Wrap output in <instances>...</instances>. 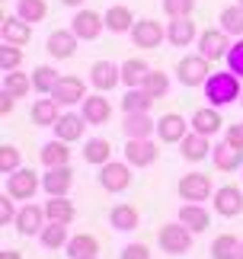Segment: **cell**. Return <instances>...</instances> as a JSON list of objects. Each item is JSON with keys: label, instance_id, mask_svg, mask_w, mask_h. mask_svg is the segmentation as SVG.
<instances>
[{"label": "cell", "instance_id": "ffe728a7", "mask_svg": "<svg viewBox=\"0 0 243 259\" xmlns=\"http://www.w3.org/2000/svg\"><path fill=\"white\" fill-rule=\"evenodd\" d=\"M87 118L84 115H80V112H70V109H67V112H61V118H58V122H55V128H52V132H55V138H58V141H67V144H74V141H80V138H84V132H87Z\"/></svg>", "mask_w": 243, "mask_h": 259}, {"label": "cell", "instance_id": "7c38bea8", "mask_svg": "<svg viewBox=\"0 0 243 259\" xmlns=\"http://www.w3.org/2000/svg\"><path fill=\"white\" fill-rule=\"evenodd\" d=\"M211 208L221 218H240L243 214V192L237 186H218L211 195Z\"/></svg>", "mask_w": 243, "mask_h": 259}, {"label": "cell", "instance_id": "d590c367", "mask_svg": "<svg viewBox=\"0 0 243 259\" xmlns=\"http://www.w3.org/2000/svg\"><path fill=\"white\" fill-rule=\"evenodd\" d=\"M147 74H150V64L144 58H128V61H122V83H125V90L141 87Z\"/></svg>", "mask_w": 243, "mask_h": 259}, {"label": "cell", "instance_id": "ba28073f", "mask_svg": "<svg viewBox=\"0 0 243 259\" xmlns=\"http://www.w3.org/2000/svg\"><path fill=\"white\" fill-rule=\"evenodd\" d=\"M131 45L135 48H147V52H154V48H160V42H167V26H160L157 19H138L135 29H131Z\"/></svg>", "mask_w": 243, "mask_h": 259}, {"label": "cell", "instance_id": "f907efd6", "mask_svg": "<svg viewBox=\"0 0 243 259\" xmlns=\"http://www.w3.org/2000/svg\"><path fill=\"white\" fill-rule=\"evenodd\" d=\"M13 106H16V96H10L7 93V90H0V115H10V112H13Z\"/></svg>", "mask_w": 243, "mask_h": 259}, {"label": "cell", "instance_id": "8d00e7d4", "mask_svg": "<svg viewBox=\"0 0 243 259\" xmlns=\"http://www.w3.org/2000/svg\"><path fill=\"white\" fill-rule=\"evenodd\" d=\"M218 26L224 29L230 38H243V7L240 4L224 7V10H221V16H218Z\"/></svg>", "mask_w": 243, "mask_h": 259}, {"label": "cell", "instance_id": "7a4b0ae2", "mask_svg": "<svg viewBox=\"0 0 243 259\" xmlns=\"http://www.w3.org/2000/svg\"><path fill=\"white\" fill-rule=\"evenodd\" d=\"M192 240H195V234H192L182 221H170V224H164L157 231V243H160V250L167 256H186L192 250Z\"/></svg>", "mask_w": 243, "mask_h": 259}, {"label": "cell", "instance_id": "3957f363", "mask_svg": "<svg viewBox=\"0 0 243 259\" xmlns=\"http://www.w3.org/2000/svg\"><path fill=\"white\" fill-rule=\"evenodd\" d=\"M211 77V61L205 55H186V58H179V64H176V80L186 87V90H195V87H205V80Z\"/></svg>", "mask_w": 243, "mask_h": 259}, {"label": "cell", "instance_id": "db71d44e", "mask_svg": "<svg viewBox=\"0 0 243 259\" xmlns=\"http://www.w3.org/2000/svg\"><path fill=\"white\" fill-rule=\"evenodd\" d=\"M237 259H243V240H240V256H237Z\"/></svg>", "mask_w": 243, "mask_h": 259}, {"label": "cell", "instance_id": "74e56055", "mask_svg": "<svg viewBox=\"0 0 243 259\" xmlns=\"http://www.w3.org/2000/svg\"><path fill=\"white\" fill-rule=\"evenodd\" d=\"M58 71L52 64H38V67H32V90L38 96H52V90L58 87Z\"/></svg>", "mask_w": 243, "mask_h": 259}, {"label": "cell", "instance_id": "ac0fdd59", "mask_svg": "<svg viewBox=\"0 0 243 259\" xmlns=\"http://www.w3.org/2000/svg\"><path fill=\"white\" fill-rule=\"evenodd\" d=\"M52 96H55V99H58V103L64 106V109H70V106H80V103H84V99H87L90 93H87V87H84V80H80V77L64 74V77L58 80V87L52 90Z\"/></svg>", "mask_w": 243, "mask_h": 259}, {"label": "cell", "instance_id": "603a6c76", "mask_svg": "<svg viewBox=\"0 0 243 259\" xmlns=\"http://www.w3.org/2000/svg\"><path fill=\"white\" fill-rule=\"evenodd\" d=\"M176 221H182L192 234H205L208 224H211V214H208V208L198 205V202H182L179 211H176Z\"/></svg>", "mask_w": 243, "mask_h": 259}, {"label": "cell", "instance_id": "5bb4252c", "mask_svg": "<svg viewBox=\"0 0 243 259\" xmlns=\"http://www.w3.org/2000/svg\"><path fill=\"white\" fill-rule=\"evenodd\" d=\"M77 45H80V38L74 35V29H55L52 35H48V42H45V52L55 58V61H67V58H74L77 55Z\"/></svg>", "mask_w": 243, "mask_h": 259}, {"label": "cell", "instance_id": "5b68a950", "mask_svg": "<svg viewBox=\"0 0 243 259\" xmlns=\"http://www.w3.org/2000/svg\"><path fill=\"white\" fill-rule=\"evenodd\" d=\"M176 192H179V198L182 202H208L211 195H215V186H211V176L208 173H186L176 183Z\"/></svg>", "mask_w": 243, "mask_h": 259}, {"label": "cell", "instance_id": "ab89813d", "mask_svg": "<svg viewBox=\"0 0 243 259\" xmlns=\"http://www.w3.org/2000/svg\"><path fill=\"white\" fill-rule=\"evenodd\" d=\"M0 90H7L10 96H16V99H23L32 93V74H23V71H10L4 74V87Z\"/></svg>", "mask_w": 243, "mask_h": 259}, {"label": "cell", "instance_id": "9f6ffc18", "mask_svg": "<svg viewBox=\"0 0 243 259\" xmlns=\"http://www.w3.org/2000/svg\"><path fill=\"white\" fill-rule=\"evenodd\" d=\"M240 106H243V93H240Z\"/></svg>", "mask_w": 243, "mask_h": 259}, {"label": "cell", "instance_id": "2e32d148", "mask_svg": "<svg viewBox=\"0 0 243 259\" xmlns=\"http://www.w3.org/2000/svg\"><path fill=\"white\" fill-rule=\"evenodd\" d=\"M198 26L192 23V16H179V19H170L167 23V42L173 48H189L198 42Z\"/></svg>", "mask_w": 243, "mask_h": 259}, {"label": "cell", "instance_id": "4dcf8cb0", "mask_svg": "<svg viewBox=\"0 0 243 259\" xmlns=\"http://www.w3.org/2000/svg\"><path fill=\"white\" fill-rule=\"evenodd\" d=\"M45 218H48V221H58V224H74L77 208H74V202H70L67 195H48Z\"/></svg>", "mask_w": 243, "mask_h": 259}, {"label": "cell", "instance_id": "6da1fadb", "mask_svg": "<svg viewBox=\"0 0 243 259\" xmlns=\"http://www.w3.org/2000/svg\"><path fill=\"white\" fill-rule=\"evenodd\" d=\"M208 106L215 109H224L230 103H240V93H243V80L234 74V71H211V77L201 87Z\"/></svg>", "mask_w": 243, "mask_h": 259}, {"label": "cell", "instance_id": "f546056e", "mask_svg": "<svg viewBox=\"0 0 243 259\" xmlns=\"http://www.w3.org/2000/svg\"><path fill=\"white\" fill-rule=\"evenodd\" d=\"M38 160H42L45 170H52V166H70V144L52 138L48 144H42V151H38Z\"/></svg>", "mask_w": 243, "mask_h": 259}, {"label": "cell", "instance_id": "b9f144b4", "mask_svg": "<svg viewBox=\"0 0 243 259\" xmlns=\"http://www.w3.org/2000/svg\"><path fill=\"white\" fill-rule=\"evenodd\" d=\"M141 87H144L154 99H164V96L170 93V74L157 71V67H150V74L144 77V83H141Z\"/></svg>", "mask_w": 243, "mask_h": 259}, {"label": "cell", "instance_id": "4fadbf2b", "mask_svg": "<svg viewBox=\"0 0 243 259\" xmlns=\"http://www.w3.org/2000/svg\"><path fill=\"white\" fill-rule=\"evenodd\" d=\"M160 157V147L154 138H135V141H125V160L135 166V170H144Z\"/></svg>", "mask_w": 243, "mask_h": 259}, {"label": "cell", "instance_id": "11a10c76", "mask_svg": "<svg viewBox=\"0 0 243 259\" xmlns=\"http://www.w3.org/2000/svg\"><path fill=\"white\" fill-rule=\"evenodd\" d=\"M87 259H99V256H87Z\"/></svg>", "mask_w": 243, "mask_h": 259}, {"label": "cell", "instance_id": "cb8c5ba5", "mask_svg": "<svg viewBox=\"0 0 243 259\" xmlns=\"http://www.w3.org/2000/svg\"><path fill=\"white\" fill-rule=\"evenodd\" d=\"M211 163L221 173H237L243 166V151L230 147L227 141H215V147H211Z\"/></svg>", "mask_w": 243, "mask_h": 259}, {"label": "cell", "instance_id": "f6af8a7d", "mask_svg": "<svg viewBox=\"0 0 243 259\" xmlns=\"http://www.w3.org/2000/svg\"><path fill=\"white\" fill-rule=\"evenodd\" d=\"M160 10H164L167 19L192 16V10H195V0H160Z\"/></svg>", "mask_w": 243, "mask_h": 259}, {"label": "cell", "instance_id": "f1b7e54d", "mask_svg": "<svg viewBox=\"0 0 243 259\" xmlns=\"http://www.w3.org/2000/svg\"><path fill=\"white\" fill-rule=\"evenodd\" d=\"M70 186H74V170L70 166H52L42 176V189L48 195H67Z\"/></svg>", "mask_w": 243, "mask_h": 259}, {"label": "cell", "instance_id": "4316f807", "mask_svg": "<svg viewBox=\"0 0 243 259\" xmlns=\"http://www.w3.org/2000/svg\"><path fill=\"white\" fill-rule=\"evenodd\" d=\"M122 132H125V141H135V138H154L157 135V122L150 118V112H135V115H125Z\"/></svg>", "mask_w": 243, "mask_h": 259}, {"label": "cell", "instance_id": "83f0119b", "mask_svg": "<svg viewBox=\"0 0 243 259\" xmlns=\"http://www.w3.org/2000/svg\"><path fill=\"white\" fill-rule=\"evenodd\" d=\"M103 19H106V29H109L112 35H125V32H131V29H135V23H138L135 13H131L125 4H112V7L103 13Z\"/></svg>", "mask_w": 243, "mask_h": 259}, {"label": "cell", "instance_id": "ee69618b", "mask_svg": "<svg viewBox=\"0 0 243 259\" xmlns=\"http://www.w3.org/2000/svg\"><path fill=\"white\" fill-rule=\"evenodd\" d=\"M23 64V48L19 45H0V74H10V71H19Z\"/></svg>", "mask_w": 243, "mask_h": 259}, {"label": "cell", "instance_id": "d6a6232c", "mask_svg": "<svg viewBox=\"0 0 243 259\" xmlns=\"http://www.w3.org/2000/svg\"><path fill=\"white\" fill-rule=\"evenodd\" d=\"M67 259H87V256H96L99 253V240L93 234H70V240L64 246Z\"/></svg>", "mask_w": 243, "mask_h": 259}, {"label": "cell", "instance_id": "d4e9b609", "mask_svg": "<svg viewBox=\"0 0 243 259\" xmlns=\"http://www.w3.org/2000/svg\"><path fill=\"white\" fill-rule=\"evenodd\" d=\"M211 147H215V144H211V138L198 135V132H189L179 141V154H182V160L198 163V160H205V157H211Z\"/></svg>", "mask_w": 243, "mask_h": 259}, {"label": "cell", "instance_id": "52a82bcc", "mask_svg": "<svg viewBox=\"0 0 243 259\" xmlns=\"http://www.w3.org/2000/svg\"><path fill=\"white\" fill-rule=\"evenodd\" d=\"M70 29H74V35L80 42H96V38L103 35V29H106V19H103V13H96V10L80 7L77 13L70 16Z\"/></svg>", "mask_w": 243, "mask_h": 259}, {"label": "cell", "instance_id": "f5cc1de1", "mask_svg": "<svg viewBox=\"0 0 243 259\" xmlns=\"http://www.w3.org/2000/svg\"><path fill=\"white\" fill-rule=\"evenodd\" d=\"M61 4H64V7H70V10H80V7L87 4V0H61Z\"/></svg>", "mask_w": 243, "mask_h": 259}, {"label": "cell", "instance_id": "484cf974", "mask_svg": "<svg viewBox=\"0 0 243 259\" xmlns=\"http://www.w3.org/2000/svg\"><path fill=\"white\" fill-rule=\"evenodd\" d=\"M109 224H112V231L128 234V231H135V227L141 224V214H138V208H135V205H128V202H115L112 208H109Z\"/></svg>", "mask_w": 243, "mask_h": 259}, {"label": "cell", "instance_id": "277c9868", "mask_svg": "<svg viewBox=\"0 0 243 259\" xmlns=\"http://www.w3.org/2000/svg\"><path fill=\"white\" fill-rule=\"evenodd\" d=\"M131 166L128 160H109L99 166V186L106 189L109 195H118V192H125V189L131 186Z\"/></svg>", "mask_w": 243, "mask_h": 259}, {"label": "cell", "instance_id": "7dc6e473", "mask_svg": "<svg viewBox=\"0 0 243 259\" xmlns=\"http://www.w3.org/2000/svg\"><path fill=\"white\" fill-rule=\"evenodd\" d=\"M16 211H19V208H16V198L4 192V195H0V227L13 224L16 221Z\"/></svg>", "mask_w": 243, "mask_h": 259}, {"label": "cell", "instance_id": "c3c4849f", "mask_svg": "<svg viewBox=\"0 0 243 259\" xmlns=\"http://www.w3.org/2000/svg\"><path fill=\"white\" fill-rule=\"evenodd\" d=\"M118 259H150V250L144 243H128V246H122Z\"/></svg>", "mask_w": 243, "mask_h": 259}, {"label": "cell", "instance_id": "8fae6325", "mask_svg": "<svg viewBox=\"0 0 243 259\" xmlns=\"http://www.w3.org/2000/svg\"><path fill=\"white\" fill-rule=\"evenodd\" d=\"M122 83V64L115 61H93L90 64V87L96 90V93H109V90H115Z\"/></svg>", "mask_w": 243, "mask_h": 259}, {"label": "cell", "instance_id": "8992f818", "mask_svg": "<svg viewBox=\"0 0 243 259\" xmlns=\"http://www.w3.org/2000/svg\"><path fill=\"white\" fill-rule=\"evenodd\" d=\"M38 189H42V176L26 170V166H19L16 173L7 176V195H13L16 202H32Z\"/></svg>", "mask_w": 243, "mask_h": 259}, {"label": "cell", "instance_id": "681fc988", "mask_svg": "<svg viewBox=\"0 0 243 259\" xmlns=\"http://www.w3.org/2000/svg\"><path fill=\"white\" fill-rule=\"evenodd\" d=\"M224 141H227L230 147H237V151H243V122H240V125H227Z\"/></svg>", "mask_w": 243, "mask_h": 259}, {"label": "cell", "instance_id": "e0dca14e", "mask_svg": "<svg viewBox=\"0 0 243 259\" xmlns=\"http://www.w3.org/2000/svg\"><path fill=\"white\" fill-rule=\"evenodd\" d=\"M189 132H192V125L179 112H167V115L157 118V138H160V144H179Z\"/></svg>", "mask_w": 243, "mask_h": 259}, {"label": "cell", "instance_id": "d6986e66", "mask_svg": "<svg viewBox=\"0 0 243 259\" xmlns=\"http://www.w3.org/2000/svg\"><path fill=\"white\" fill-rule=\"evenodd\" d=\"M29 38H32V23H26L23 16H4L0 19V42L7 45H29Z\"/></svg>", "mask_w": 243, "mask_h": 259}, {"label": "cell", "instance_id": "7402d4cb", "mask_svg": "<svg viewBox=\"0 0 243 259\" xmlns=\"http://www.w3.org/2000/svg\"><path fill=\"white\" fill-rule=\"evenodd\" d=\"M35 128H55V122L61 118V103L55 96H38L32 99V112H29Z\"/></svg>", "mask_w": 243, "mask_h": 259}, {"label": "cell", "instance_id": "44dd1931", "mask_svg": "<svg viewBox=\"0 0 243 259\" xmlns=\"http://www.w3.org/2000/svg\"><path fill=\"white\" fill-rule=\"evenodd\" d=\"M189 125H192V132H198L205 138H215L221 128H224V118H221V109L201 106V109H195V112L189 115Z\"/></svg>", "mask_w": 243, "mask_h": 259}, {"label": "cell", "instance_id": "1f68e13d", "mask_svg": "<svg viewBox=\"0 0 243 259\" xmlns=\"http://www.w3.org/2000/svg\"><path fill=\"white\" fill-rule=\"evenodd\" d=\"M70 224H58V221H48L45 227H42V234H38V243L45 246V250H64L67 246V240H70V231H67Z\"/></svg>", "mask_w": 243, "mask_h": 259}, {"label": "cell", "instance_id": "9a60e30c", "mask_svg": "<svg viewBox=\"0 0 243 259\" xmlns=\"http://www.w3.org/2000/svg\"><path fill=\"white\" fill-rule=\"evenodd\" d=\"M80 115L87 118L90 128H99L112 118V103L106 99V93H90L84 103H80Z\"/></svg>", "mask_w": 243, "mask_h": 259}, {"label": "cell", "instance_id": "9c48e42d", "mask_svg": "<svg viewBox=\"0 0 243 259\" xmlns=\"http://www.w3.org/2000/svg\"><path fill=\"white\" fill-rule=\"evenodd\" d=\"M45 224H48V218H45V205H35V202L19 205L16 221H13V227H16V234H19V237H38Z\"/></svg>", "mask_w": 243, "mask_h": 259}, {"label": "cell", "instance_id": "bcb514c9", "mask_svg": "<svg viewBox=\"0 0 243 259\" xmlns=\"http://www.w3.org/2000/svg\"><path fill=\"white\" fill-rule=\"evenodd\" d=\"M227 71H234L240 80H243V38H237L234 45H230V52H227Z\"/></svg>", "mask_w": 243, "mask_h": 259}, {"label": "cell", "instance_id": "30bf717a", "mask_svg": "<svg viewBox=\"0 0 243 259\" xmlns=\"http://www.w3.org/2000/svg\"><path fill=\"white\" fill-rule=\"evenodd\" d=\"M195 45H198V55H205L208 61H224L234 42H230V35L218 26V29H205V32L198 35Z\"/></svg>", "mask_w": 243, "mask_h": 259}, {"label": "cell", "instance_id": "7bdbcfd3", "mask_svg": "<svg viewBox=\"0 0 243 259\" xmlns=\"http://www.w3.org/2000/svg\"><path fill=\"white\" fill-rule=\"evenodd\" d=\"M23 166V151L16 144H4L0 147V176H10Z\"/></svg>", "mask_w": 243, "mask_h": 259}, {"label": "cell", "instance_id": "f35d334b", "mask_svg": "<svg viewBox=\"0 0 243 259\" xmlns=\"http://www.w3.org/2000/svg\"><path fill=\"white\" fill-rule=\"evenodd\" d=\"M208 253H211V259H237L240 256V240L234 234H218L215 240H211Z\"/></svg>", "mask_w": 243, "mask_h": 259}, {"label": "cell", "instance_id": "60d3db41", "mask_svg": "<svg viewBox=\"0 0 243 259\" xmlns=\"http://www.w3.org/2000/svg\"><path fill=\"white\" fill-rule=\"evenodd\" d=\"M16 16H23L26 23H42L48 16V4L45 0H16Z\"/></svg>", "mask_w": 243, "mask_h": 259}, {"label": "cell", "instance_id": "816d5d0a", "mask_svg": "<svg viewBox=\"0 0 243 259\" xmlns=\"http://www.w3.org/2000/svg\"><path fill=\"white\" fill-rule=\"evenodd\" d=\"M0 259H23V253H19V250H4Z\"/></svg>", "mask_w": 243, "mask_h": 259}, {"label": "cell", "instance_id": "e575fe53", "mask_svg": "<svg viewBox=\"0 0 243 259\" xmlns=\"http://www.w3.org/2000/svg\"><path fill=\"white\" fill-rule=\"evenodd\" d=\"M150 106H154V96H150L144 87H131V90H125V96H122V112L125 115L150 112Z\"/></svg>", "mask_w": 243, "mask_h": 259}, {"label": "cell", "instance_id": "6f0895ef", "mask_svg": "<svg viewBox=\"0 0 243 259\" xmlns=\"http://www.w3.org/2000/svg\"><path fill=\"white\" fill-rule=\"evenodd\" d=\"M237 4H240V7H243V0H237Z\"/></svg>", "mask_w": 243, "mask_h": 259}, {"label": "cell", "instance_id": "836d02e7", "mask_svg": "<svg viewBox=\"0 0 243 259\" xmlns=\"http://www.w3.org/2000/svg\"><path fill=\"white\" fill-rule=\"evenodd\" d=\"M109 160H112V144H109V138H87L84 141V163L103 166Z\"/></svg>", "mask_w": 243, "mask_h": 259}]
</instances>
